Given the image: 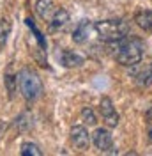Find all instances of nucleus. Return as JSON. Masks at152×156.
Here are the masks:
<instances>
[{
    "label": "nucleus",
    "mask_w": 152,
    "mask_h": 156,
    "mask_svg": "<svg viewBox=\"0 0 152 156\" xmlns=\"http://www.w3.org/2000/svg\"><path fill=\"white\" fill-rule=\"evenodd\" d=\"M112 44H115L113 57L119 64L122 66H136L140 64V60L143 58V41L138 37H126L113 41Z\"/></svg>",
    "instance_id": "obj_1"
},
{
    "label": "nucleus",
    "mask_w": 152,
    "mask_h": 156,
    "mask_svg": "<svg viewBox=\"0 0 152 156\" xmlns=\"http://www.w3.org/2000/svg\"><path fill=\"white\" fill-rule=\"evenodd\" d=\"M94 29L97 32V36L106 43L119 41L129 34V25L124 20H103V21L95 23Z\"/></svg>",
    "instance_id": "obj_2"
},
{
    "label": "nucleus",
    "mask_w": 152,
    "mask_h": 156,
    "mask_svg": "<svg viewBox=\"0 0 152 156\" xmlns=\"http://www.w3.org/2000/svg\"><path fill=\"white\" fill-rule=\"evenodd\" d=\"M18 83H19V90H21V94H23V98L27 101H34V99H37L43 94V82H41V78H39V75L36 71H32L29 68L19 71Z\"/></svg>",
    "instance_id": "obj_3"
},
{
    "label": "nucleus",
    "mask_w": 152,
    "mask_h": 156,
    "mask_svg": "<svg viewBox=\"0 0 152 156\" xmlns=\"http://www.w3.org/2000/svg\"><path fill=\"white\" fill-rule=\"evenodd\" d=\"M92 142H94V146L99 149V151H110L112 147H113V138H112V133L106 129V128H97L94 131V135H92Z\"/></svg>",
    "instance_id": "obj_4"
},
{
    "label": "nucleus",
    "mask_w": 152,
    "mask_h": 156,
    "mask_svg": "<svg viewBox=\"0 0 152 156\" xmlns=\"http://www.w3.org/2000/svg\"><path fill=\"white\" fill-rule=\"evenodd\" d=\"M99 108H101V117L105 119V122L108 126L115 128L119 124V114L115 112V107L110 98H103L101 103H99Z\"/></svg>",
    "instance_id": "obj_5"
},
{
    "label": "nucleus",
    "mask_w": 152,
    "mask_h": 156,
    "mask_svg": "<svg viewBox=\"0 0 152 156\" xmlns=\"http://www.w3.org/2000/svg\"><path fill=\"white\" fill-rule=\"evenodd\" d=\"M71 142H73V146L76 149H80V151H85L88 149V142H90V135H88V131H87L83 126H73L71 128Z\"/></svg>",
    "instance_id": "obj_6"
},
{
    "label": "nucleus",
    "mask_w": 152,
    "mask_h": 156,
    "mask_svg": "<svg viewBox=\"0 0 152 156\" xmlns=\"http://www.w3.org/2000/svg\"><path fill=\"white\" fill-rule=\"evenodd\" d=\"M134 82H136L138 87H149V85H152V62L150 64H145L134 75Z\"/></svg>",
    "instance_id": "obj_7"
},
{
    "label": "nucleus",
    "mask_w": 152,
    "mask_h": 156,
    "mask_svg": "<svg viewBox=\"0 0 152 156\" xmlns=\"http://www.w3.org/2000/svg\"><path fill=\"white\" fill-rule=\"evenodd\" d=\"M67 21H69V12H67L66 9L55 11L53 18H51V21H50V30H51V32L62 30V29L67 25Z\"/></svg>",
    "instance_id": "obj_8"
},
{
    "label": "nucleus",
    "mask_w": 152,
    "mask_h": 156,
    "mask_svg": "<svg viewBox=\"0 0 152 156\" xmlns=\"http://www.w3.org/2000/svg\"><path fill=\"white\" fill-rule=\"evenodd\" d=\"M88 30H90V23H88V20H81V21L78 23V27L73 30V41L78 43V44L87 43V39H88Z\"/></svg>",
    "instance_id": "obj_9"
},
{
    "label": "nucleus",
    "mask_w": 152,
    "mask_h": 156,
    "mask_svg": "<svg viewBox=\"0 0 152 156\" xmlns=\"http://www.w3.org/2000/svg\"><path fill=\"white\" fill-rule=\"evenodd\" d=\"M83 60H85V58L81 57L80 53L73 51V50H66V51L62 53V64H64L66 68H78V66L83 64Z\"/></svg>",
    "instance_id": "obj_10"
},
{
    "label": "nucleus",
    "mask_w": 152,
    "mask_h": 156,
    "mask_svg": "<svg viewBox=\"0 0 152 156\" xmlns=\"http://www.w3.org/2000/svg\"><path fill=\"white\" fill-rule=\"evenodd\" d=\"M134 21L145 32H152V11H140V12H136Z\"/></svg>",
    "instance_id": "obj_11"
},
{
    "label": "nucleus",
    "mask_w": 152,
    "mask_h": 156,
    "mask_svg": "<svg viewBox=\"0 0 152 156\" xmlns=\"http://www.w3.org/2000/svg\"><path fill=\"white\" fill-rule=\"evenodd\" d=\"M36 11H37L39 18H43V20L50 18V14L53 12V2L51 0H37Z\"/></svg>",
    "instance_id": "obj_12"
},
{
    "label": "nucleus",
    "mask_w": 152,
    "mask_h": 156,
    "mask_svg": "<svg viewBox=\"0 0 152 156\" xmlns=\"http://www.w3.org/2000/svg\"><path fill=\"white\" fill-rule=\"evenodd\" d=\"M21 156H41L43 154V151L39 149V146H36L34 142H25L23 146H21Z\"/></svg>",
    "instance_id": "obj_13"
},
{
    "label": "nucleus",
    "mask_w": 152,
    "mask_h": 156,
    "mask_svg": "<svg viewBox=\"0 0 152 156\" xmlns=\"http://www.w3.org/2000/svg\"><path fill=\"white\" fill-rule=\"evenodd\" d=\"M9 34H11V21H7V20H0V50L4 48V44L7 43Z\"/></svg>",
    "instance_id": "obj_14"
},
{
    "label": "nucleus",
    "mask_w": 152,
    "mask_h": 156,
    "mask_svg": "<svg viewBox=\"0 0 152 156\" xmlns=\"http://www.w3.org/2000/svg\"><path fill=\"white\" fill-rule=\"evenodd\" d=\"M16 83H18V76H16L14 73H5V87H7L9 98H14V92H16Z\"/></svg>",
    "instance_id": "obj_15"
},
{
    "label": "nucleus",
    "mask_w": 152,
    "mask_h": 156,
    "mask_svg": "<svg viewBox=\"0 0 152 156\" xmlns=\"http://www.w3.org/2000/svg\"><path fill=\"white\" fill-rule=\"evenodd\" d=\"M25 21H27V25H29L30 29L34 30V36H36V39L39 41V44H41V48H44V50H46V41H44V37L41 36V32H39V30L36 29V25H34V20H32V18H27Z\"/></svg>",
    "instance_id": "obj_16"
},
{
    "label": "nucleus",
    "mask_w": 152,
    "mask_h": 156,
    "mask_svg": "<svg viewBox=\"0 0 152 156\" xmlns=\"http://www.w3.org/2000/svg\"><path fill=\"white\" fill-rule=\"evenodd\" d=\"M81 119L85 121L87 124H90V126H94L95 122H97V121H95L94 112H92L90 108H83V110H81Z\"/></svg>",
    "instance_id": "obj_17"
},
{
    "label": "nucleus",
    "mask_w": 152,
    "mask_h": 156,
    "mask_svg": "<svg viewBox=\"0 0 152 156\" xmlns=\"http://www.w3.org/2000/svg\"><path fill=\"white\" fill-rule=\"evenodd\" d=\"M147 135H149V136H147V138H149V142H152V126L149 128V131H147Z\"/></svg>",
    "instance_id": "obj_18"
},
{
    "label": "nucleus",
    "mask_w": 152,
    "mask_h": 156,
    "mask_svg": "<svg viewBox=\"0 0 152 156\" xmlns=\"http://www.w3.org/2000/svg\"><path fill=\"white\" fill-rule=\"evenodd\" d=\"M147 119H149V121H152V107L147 110Z\"/></svg>",
    "instance_id": "obj_19"
}]
</instances>
